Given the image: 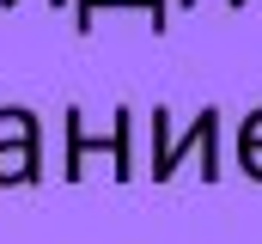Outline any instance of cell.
Wrapping results in <instances>:
<instances>
[{
    "instance_id": "52a82bcc",
    "label": "cell",
    "mask_w": 262,
    "mask_h": 244,
    "mask_svg": "<svg viewBox=\"0 0 262 244\" xmlns=\"http://www.w3.org/2000/svg\"><path fill=\"white\" fill-rule=\"evenodd\" d=\"M0 6H18V0H0ZM49 6H73V0H49Z\"/></svg>"
},
{
    "instance_id": "7a4b0ae2",
    "label": "cell",
    "mask_w": 262,
    "mask_h": 244,
    "mask_svg": "<svg viewBox=\"0 0 262 244\" xmlns=\"http://www.w3.org/2000/svg\"><path fill=\"white\" fill-rule=\"evenodd\" d=\"M79 122H85L79 104H67V177L79 183L85 177V159H110V165H116V183H128L134 177V110L116 104L110 134H85Z\"/></svg>"
},
{
    "instance_id": "8992f818",
    "label": "cell",
    "mask_w": 262,
    "mask_h": 244,
    "mask_svg": "<svg viewBox=\"0 0 262 244\" xmlns=\"http://www.w3.org/2000/svg\"><path fill=\"white\" fill-rule=\"evenodd\" d=\"M238 165H244V177H256V183H262V153H244Z\"/></svg>"
},
{
    "instance_id": "5b68a950",
    "label": "cell",
    "mask_w": 262,
    "mask_h": 244,
    "mask_svg": "<svg viewBox=\"0 0 262 244\" xmlns=\"http://www.w3.org/2000/svg\"><path fill=\"white\" fill-rule=\"evenodd\" d=\"M244 153H262V104L238 122V159H244Z\"/></svg>"
},
{
    "instance_id": "3957f363",
    "label": "cell",
    "mask_w": 262,
    "mask_h": 244,
    "mask_svg": "<svg viewBox=\"0 0 262 244\" xmlns=\"http://www.w3.org/2000/svg\"><path fill=\"white\" fill-rule=\"evenodd\" d=\"M43 177V128L37 110L18 122V128H0V189H18V183Z\"/></svg>"
},
{
    "instance_id": "6da1fadb",
    "label": "cell",
    "mask_w": 262,
    "mask_h": 244,
    "mask_svg": "<svg viewBox=\"0 0 262 244\" xmlns=\"http://www.w3.org/2000/svg\"><path fill=\"white\" fill-rule=\"evenodd\" d=\"M146 128H152V171H146L152 183H171L189 153L201 159V183H220V177H226V159H220V110H213V104H201L195 122H189L183 134H171V110L159 104V110L146 116Z\"/></svg>"
},
{
    "instance_id": "277c9868",
    "label": "cell",
    "mask_w": 262,
    "mask_h": 244,
    "mask_svg": "<svg viewBox=\"0 0 262 244\" xmlns=\"http://www.w3.org/2000/svg\"><path fill=\"white\" fill-rule=\"evenodd\" d=\"M104 6H140V12L152 18V31H171V6H165V0H79V6H73V31L92 37V18H98Z\"/></svg>"
},
{
    "instance_id": "ba28073f",
    "label": "cell",
    "mask_w": 262,
    "mask_h": 244,
    "mask_svg": "<svg viewBox=\"0 0 262 244\" xmlns=\"http://www.w3.org/2000/svg\"><path fill=\"white\" fill-rule=\"evenodd\" d=\"M177 6H195V0H177ZM226 6H244V0H226Z\"/></svg>"
}]
</instances>
